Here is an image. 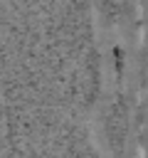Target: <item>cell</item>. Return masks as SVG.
I'll use <instances>...</instances> for the list:
<instances>
[{"mask_svg":"<svg viewBox=\"0 0 148 158\" xmlns=\"http://www.w3.org/2000/svg\"><path fill=\"white\" fill-rule=\"evenodd\" d=\"M136 158H146V148H143V146L138 148V153H136Z\"/></svg>","mask_w":148,"mask_h":158,"instance_id":"obj_2","label":"cell"},{"mask_svg":"<svg viewBox=\"0 0 148 158\" xmlns=\"http://www.w3.org/2000/svg\"><path fill=\"white\" fill-rule=\"evenodd\" d=\"M101 77H104V91L109 94V96H113L116 94V69H113V64H111V59H104L101 62Z\"/></svg>","mask_w":148,"mask_h":158,"instance_id":"obj_1","label":"cell"}]
</instances>
